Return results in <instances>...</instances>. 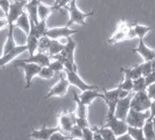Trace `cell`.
<instances>
[{"mask_svg":"<svg viewBox=\"0 0 155 140\" xmlns=\"http://www.w3.org/2000/svg\"><path fill=\"white\" fill-rule=\"evenodd\" d=\"M67 43L64 45L63 50L55 56H51V60H60L63 65H64V69L72 70L77 66L74 60V54L76 49V42L73 40L72 36L67 37Z\"/></svg>","mask_w":155,"mask_h":140,"instance_id":"cell-1","label":"cell"},{"mask_svg":"<svg viewBox=\"0 0 155 140\" xmlns=\"http://www.w3.org/2000/svg\"><path fill=\"white\" fill-rule=\"evenodd\" d=\"M66 8H68L69 11V21H68L66 26L69 27L70 26L74 25V23H78V25H85V20L86 18L93 16L95 14V11H91L88 13L82 12L81 11L77 5V0H71V2L69 3Z\"/></svg>","mask_w":155,"mask_h":140,"instance_id":"cell-2","label":"cell"},{"mask_svg":"<svg viewBox=\"0 0 155 140\" xmlns=\"http://www.w3.org/2000/svg\"><path fill=\"white\" fill-rule=\"evenodd\" d=\"M14 67H21L24 71V77H25V90L29 89L31 86L32 80L35 76H38L41 70L40 65L36 63H28V62H22L21 60H15L13 62Z\"/></svg>","mask_w":155,"mask_h":140,"instance_id":"cell-3","label":"cell"},{"mask_svg":"<svg viewBox=\"0 0 155 140\" xmlns=\"http://www.w3.org/2000/svg\"><path fill=\"white\" fill-rule=\"evenodd\" d=\"M151 99L148 97V95L145 90L137 91V93L132 94V97H131V109L140 111V112H144V111H148L151 105Z\"/></svg>","mask_w":155,"mask_h":140,"instance_id":"cell-4","label":"cell"},{"mask_svg":"<svg viewBox=\"0 0 155 140\" xmlns=\"http://www.w3.org/2000/svg\"><path fill=\"white\" fill-rule=\"evenodd\" d=\"M148 118H149V110L144 111V112H140V111H137L130 108L127 114V117L125 119V122L127 123L129 127L143 128L144 123L148 120Z\"/></svg>","mask_w":155,"mask_h":140,"instance_id":"cell-5","label":"cell"},{"mask_svg":"<svg viewBox=\"0 0 155 140\" xmlns=\"http://www.w3.org/2000/svg\"><path fill=\"white\" fill-rule=\"evenodd\" d=\"M120 91L121 90L116 87L114 90H103V99L108 106V115L107 116H114L116 104L120 98Z\"/></svg>","mask_w":155,"mask_h":140,"instance_id":"cell-6","label":"cell"},{"mask_svg":"<svg viewBox=\"0 0 155 140\" xmlns=\"http://www.w3.org/2000/svg\"><path fill=\"white\" fill-rule=\"evenodd\" d=\"M64 71H65V74H66V79L68 82H69V84L74 86V87H77V88L80 89L81 91L97 88L96 86L89 85V84L85 83V82L81 78L79 73H78V71H77V66L75 67V68H73L72 70L64 69Z\"/></svg>","mask_w":155,"mask_h":140,"instance_id":"cell-7","label":"cell"},{"mask_svg":"<svg viewBox=\"0 0 155 140\" xmlns=\"http://www.w3.org/2000/svg\"><path fill=\"white\" fill-rule=\"evenodd\" d=\"M104 127L109 128L113 130V132L116 137L120 136L124 133L127 132L128 130V125L124 120L117 119L115 116H107V122L104 125Z\"/></svg>","mask_w":155,"mask_h":140,"instance_id":"cell-8","label":"cell"},{"mask_svg":"<svg viewBox=\"0 0 155 140\" xmlns=\"http://www.w3.org/2000/svg\"><path fill=\"white\" fill-rule=\"evenodd\" d=\"M69 82L63 76L62 72H60V79L57 83L48 90V93L45 95L44 98H50V97H61L64 96L69 88Z\"/></svg>","mask_w":155,"mask_h":140,"instance_id":"cell-9","label":"cell"},{"mask_svg":"<svg viewBox=\"0 0 155 140\" xmlns=\"http://www.w3.org/2000/svg\"><path fill=\"white\" fill-rule=\"evenodd\" d=\"M132 94L133 93H131L127 96H125V97L118 99L117 104H116V107H115V111H114V116L117 119L125 121L126 117H127V114L131 108L130 103H131Z\"/></svg>","mask_w":155,"mask_h":140,"instance_id":"cell-10","label":"cell"},{"mask_svg":"<svg viewBox=\"0 0 155 140\" xmlns=\"http://www.w3.org/2000/svg\"><path fill=\"white\" fill-rule=\"evenodd\" d=\"M78 32V29H71L68 26H63V27H52V28H48L45 32V35L48 37L50 39H59V38L63 37H69L76 34Z\"/></svg>","mask_w":155,"mask_h":140,"instance_id":"cell-11","label":"cell"},{"mask_svg":"<svg viewBox=\"0 0 155 140\" xmlns=\"http://www.w3.org/2000/svg\"><path fill=\"white\" fill-rule=\"evenodd\" d=\"M76 125V115L72 112H63L58 116V127L60 130L68 132Z\"/></svg>","mask_w":155,"mask_h":140,"instance_id":"cell-12","label":"cell"},{"mask_svg":"<svg viewBox=\"0 0 155 140\" xmlns=\"http://www.w3.org/2000/svg\"><path fill=\"white\" fill-rule=\"evenodd\" d=\"M131 52L139 54L144 60V61H151L155 56V50L149 48L147 44H145L144 39H139L138 46Z\"/></svg>","mask_w":155,"mask_h":140,"instance_id":"cell-13","label":"cell"},{"mask_svg":"<svg viewBox=\"0 0 155 140\" xmlns=\"http://www.w3.org/2000/svg\"><path fill=\"white\" fill-rule=\"evenodd\" d=\"M60 130L59 127H52V128H48L44 127L40 129H33L32 131L29 133V136L35 140H48L51 135Z\"/></svg>","mask_w":155,"mask_h":140,"instance_id":"cell-14","label":"cell"},{"mask_svg":"<svg viewBox=\"0 0 155 140\" xmlns=\"http://www.w3.org/2000/svg\"><path fill=\"white\" fill-rule=\"evenodd\" d=\"M22 62H28V63H36L40 66H48L51 61V56L47 53L37 52L32 56H29L25 60H19Z\"/></svg>","mask_w":155,"mask_h":140,"instance_id":"cell-15","label":"cell"},{"mask_svg":"<svg viewBox=\"0 0 155 140\" xmlns=\"http://www.w3.org/2000/svg\"><path fill=\"white\" fill-rule=\"evenodd\" d=\"M26 47H27V51L29 53V56L34 55L38 50V44H39V39L40 37L37 35V33L35 31V28L33 26V23L30 21V31L26 35Z\"/></svg>","mask_w":155,"mask_h":140,"instance_id":"cell-16","label":"cell"},{"mask_svg":"<svg viewBox=\"0 0 155 140\" xmlns=\"http://www.w3.org/2000/svg\"><path fill=\"white\" fill-rule=\"evenodd\" d=\"M27 51V47L26 45H21V46H16L12 49L10 52L6 53V54L2 55V56L0 57V67H3L6 64L10 63L13 60H15L18 56H19L22 53Z\"/></svg>","mask_w":155,"mask_h":140,"instance_id":"cell-17","label":"cell"},{"mask_svg":"<svg viewBox=\"0 0 155 140\" xmlns=\"http://www.w3.org/2000/svg\"><path fill=\"white\" fill-rule=\"evenodd\" d=\"M129 27L130 26L126 25V23H122V25H119L117 30H116L111 37H110L107 43L109 45H114L116 43H119L121 41H123L125 39H128V31H129Z\"/></svg>","mask_w":155,"mask_h":140,"instance_id":"cell-18","label":"cell"},{"mask_svg":"<svg viewBox=\"0 0 155 140\" xmlns=\"http://www.w3.org/2000/svg\"><path fill=\"white\" fill-rule=\"evenodd\" d=\"M80 100L81 101L84 105H86L87 107L92 103V101L96 98H103V94H100L98 90L96 89H90V90H84L81 93V95H79Z\"/></svg>","mask_w":155,"mask_h":140,"instance_id":"cell-19","label":"cell"},{"mask_svg":"<svg viewBox=\"0 0 155 140\" xmlns=\"http://www.w3.org/2000/svg\"><path fill=\"white\" fill-rule=\"evenodd\" d=\"M40 2V0H30V1H27L24 5V10L26 11L27 15L29 17V20L33 22L34 23H38V4Z\"/></svg>","mask_w":155,"mask_h":140,"instance_id":"cell-20","label":"cell"},{"mask_svg":"<svg viewBox=\"0 0 155 140\" xmlns=\"http://www.w3.org/2000/svg\"><path fill=\"white\" fill-rule=\"evenodd\" d=\"M14 26L21 28V29L27 35L29 31H30V20L25 11H23L19 17L17 19V21L15 22Z\"/></svg>","mask_w":155,"mask_h":140,"instance_id":"cell-21","label":"cell"},{"mask_svg":"<svg viewBox=\"0 0 155 140\" xmlns=\"http://www.w3.org/2000/svg\"><path fill=\"white\" fill-rule=\"evenodd\" d=\"M54 10L53 6H48L46 4L42 3L41 1L38 4V20L41 22H47L48 16Z\"/></svg>","mask_w":155,"mask_h":140,"instance_id":"cell-22","label":"cell"},{"mask_svg":"<svg viewBox=\"0 0 155 140\" xmlns=\"http://www.w3.org/2000/svg\"><path fill=\"white\" fill-rule=\"evenodd\" d=\"M121 71L123 72L124 77H128L132 80L138 79L143 76L142 65L140 64H137L133 67H130V68H121Z\"/></svg>","mask_w":155,"mask_h":140,"instance_id":"cell-23","label":"cell"},{"mask_svg":"<svg viewBox=\"0 0 155 140\" xmlns=\"http://www.w3.org/2000/svg\"><path fill=\"white\" fill-rule=\"evenodd\" d=\"M74 100L77 104L76 109V117L77 118H87V106L80 100L79 95L76 93H74Z\"/></svg>","mask_w":155,"mask_h":140,"instance_id":"cell-24","label":"cell"},{"mask_svg":"<svg viewBox=\"0 0 155 140\" xmlns=\"http://www.w3.org/2000/svg\"><path fill=\"white\" fill-rule=\"evenodd\" d=\"M63 48H64V45L61 44V43L56 40V39H51L50 41V45H48V51H47V54L51 56H55L57 54H59V53L63 50Z\"/></svg>","mask_w":155,"mask_h":140,"instance_id":"cell-25","label":"cell"},{"mask_svg":"<svg viewBox=\"0 0 155 140\" xmlns=\"http://www.w3.org/2000/svg\"><path fill=\"white\" fill-rule=\"evenodd\" d=\"M133 30L136 34V37H138L139 39H144V37L147 36V33L151 30V27L147 26H143L140 23H135L132 26Z\"/></svg>","mask_w":155,"mask_h":140,"instance_id":"cell-26","label":"cell"},{"mask_svg":"<svg viewBox=\"0 0 155 140\" xmlns=\"http://www.w3.org/2000/svg\"><path fill=\"white\" fill-rule=\"evenodd\" d=\"M143 130L145 140H155V131H154L151 120H147V122L144 123L143 127Z\"/></svg>","mask_w":155,"mask_h":140,"instance_id":"cell-27","label":"cell"},{"mask_svg":"<svg viewBox=\"0 0 155 140\" xmlns=\"http://www.w3.org/2000/svg\"><path fill=\"white\" fill-rule=\"evenodd\" d=\"M127 133L134 140H145L143 128H133V127H129L128 125Z\"/></svg>","mask_w":155,"mask_h":140,"instance_id":"cell-28","label":"cell"},{"mask_svg":"<svg viewBox=\"0 0 155 140\" xmlns=\"http://www.w3.org/2000/svg\"><path fill=\"white\" fill-rule=\"evenodd\" d=\"M97 130L100 132V134L102 135L104 140H115L116 136L114 135V133L113 132V130L110 129L109 128H106V127H101V128H97Z\"/></svg>","mask_w":155,"mask_h":140,"instance_id":"cell-29","label":"cell"},{"mask_svg":"<svg viewBox=\"0 0 155 140\" xmlns=\"http://www.w3.org/2000/svg\"><path fill=\"white\" fill-rule=\"evenodd\" d=\"M147 89V86H145V82H144V77L142 76L138 79L133 80V89H132V93H137V91H142L145 90Z\"/></svg>","mask_w":155,"mask_h":140,"instance_id":"cell-30","label":"cell"},{"mask_svg":"<svg viewBox=\"0 0 155 140\" xmlns=\"http://www.w3.org/2000/svg\"><path fill=\"white\" fill-rule=\"evenodd\" d=\"M38 76L42 79L50 80L54 76V71H52V69L50 66H43V67H41V70L39 72Z\"/></svg>","mask_w":155,"mask_h":140,"instance_id":"cell-31","label":"cell"},{"mask_svg":"<svg viewBox=\"0 0 155 140\" xmlns=\"http://www.w3.org/2000/svg\"><path fill=\"white\" fill-rule=\"evenodd\" d=\"M68 134H69L71 140H82V128L77 125L72 128Z\"/></svg>","mask_w":155,"mask_h":140,"instance_id":"cell-32","label":"cell"},{"mask_svg":"<svg viewBox=\"0 0 155 140\" xmlns=\"http://www.w3.org/2000/svg\"><path fill=\"white\" fill-rule=\"evenodd\" d=\"M117 88H119L120 90H123L126 91H132L133 89V80L128 78V77H124L123 81L117 86Z\"/></svg>","mask_w":155,"mask_h":140,"instance_id":"cell-33","label":"cell"},{"mask_svg":"<svg viewBox=\"0 0 155 140\" xmlns=\"http://www.w3.org/2000/svg\"><path fill=\"white\" fill-rule=\"evenodd\" d=\"M140 65H142V73L143 77L147 76L150 72H152L154 70L152 61H144L143 63H140Z\"/></svg>","mask_w":155,"mask_h":140,"instance_id":"cell-34","label":"cell"},{"mask_svg":"<svg viewBox=\"0 0 155 140\" xmlns=\"http://www.w3.org/2000/svg\"><path fill=\"white\" fill-rule=\"evenodd\" d=\"M48 66H50L51 68L52 69V71H54V73H55V72L60 73V72L64 71V65H63L62 62L60 60H53L52 62L51 61V63Z\"/></svg>","mask_w":155,"mask_h":140,"instance_id":"cell-35","label":"cell"},{"mask_svg":"<svg viewBox=\"0 0 155 140\" xmlns=\"http://www.w3.org/2000/svg\"><path fill=\"white\" fill-rule=\"evenodd\" d=\"M48 140H71L69 134H64L62 132V130H58V131L54 132Z\"/></svg>","mask_w":155,"mask_h":140,"instance_id":"cell-36","label":"cell"},{"mask_svg":"<svg viewBox=\"0 0 155 140\" xmlns=\"http://www.w3.org/2000/svg\"><path fill=\"white\" fill-rule=\"evenodd\" d=\"M76 125H79L81 128H89V123L87 121V118H77L76 117Z\"/></svg>","mask_w":155,"mask_h":140,"instance_id":"cell-37","label":"cell"},{"mask_svg":"<svg viewBox=\"0 0 155 140\" xmlns=\"http://www.w3.org/2000/svg\"><path fill=\"white\" fill-rule=\"evenodd\" d=\"M144 82H145V86L147 87L155 83V71L154 70L152 72H150V73L147 74V76H144Z\"/></svg>","mask_w":155,"mask_h":140,"instance_id":"cell-38","label":"cell"},{"mask_svg":"<svg viewBox=\"0 0 155 140\" xmlns=\"http://www.w3.org/2000/svg\"><path fill=\"white\" fill-rule=\"evenodd\" d=\"M145 91H147V94L150 99L155 100V83L147 86V89H145Z\"/></svg>","mask_w":155,"mask_h":140,"instance_id":"cell-39","label":"cell"},{"mask_svg":"<svg viewBox=\"0 0 155 140\" xmlns=\"http://www.w3.org/2000/svg\"><path fill=\"white\" fill-rule=\"evenodd\" d=\"M10 0H0V8L2 9V11L5 13V16L7 15L9 6H10Z\"/></svg>","mask_w":155,"mask_h":140,"instance_id":"cell-40","label":"cell"},{"mask_svg":"<svg viewBox=\"0 0 155 140\" xmlns=\"http://www.w3.org/2000/svg\"><path fill=\"white\" fill-rule=\"evenodd\" d=\"M92 130H93V134H92V140H104L103 137H102V135L100 134V132L97 130L96 127L94 128H91Z\"/></svg>","mask_w":155,"mask_h":140,"instance_id":"cell-41","label":"cell"},{"mask_svg":"<svg viewBox=\"0 0 155 140\" xmlns=\"http://www.w3.org/2000/svg\"><path fill=\"white\" fill-rule=\"evenodd\" d=\"M70 2H71V0H59V3H58V5L56 6L55 10H59V9H62V8H66L68 5H69Z\"/></svg>","mask_w":155,"mask_h":140,"instance_id":"cell-42","label":"cell"},{"mask_svg":"<svg viewBox=\"0 0 155 140\" xmlns=\"http://www.w3.org/2000/svg\"><path fill=\"white\" fill-rule=\"evenodd\" d=\"M155 116V100L151 101V105H150L149 108V118L148 120H151Z\"/></svg>","mask_w":155,"mask_h":140,"instance_id":"cell-43","label":"cell"},{"mask_svg":"<svg viewBox=\"0 0 155 140\" xmlns=\"http://www.w3.org/2000/svg\"><path fill=\"white\" fill-rule=\"evenodd\" d=\"M115 140H134V139L131 137L127 132H126L122 135H120V136H117L115 138Z\"/></svg>","mask_w":155,"mask_h":140,"instance_id":"cell-44","label":"cell"},{"mask_svg":"<svg viewBox=\"0 0 155 140\" xmlns=\"http://www.w3.org/2000/svg\"><path fill=\"white\" fill-rule=\"evenodd\" d=\"M7 26H8L7 19L6 18H0V30L5 28Z\"/></svg>","mask_w":155,"mask_h":140,"instance_id":"cell-45","label":"cell"},{"mask_svg":"<svg viewBox=\"0 0 155 140\" xmlns=\"http://www.w3.org/2000/svg\"><path fill=\"white\" fill-rule=\"evenodd\" d=\"M58 3H59V0H54V4H53V8H54V10H55L56 6L58 5Z\"/></svg>","mask_w":155,"mask_h":140,"instance_id":"cell-46","label":"cell"},{"mask_svg":"<svg viewBox=\"0 0 155 140\" xmlns=\"http://www.w3.org/2000/svg\"><path fill=\"white\" fill-rule=\"evenodd\" d=\"M151 122H152V125H153V128H154V131H155V116L151 119Z\"/></svg>","mask_w":155,"mask_h":140,"instance_id":"cell-47","label":"cell"},{"mask_svg":"<svg viewBox=\"0 0 155 140\" xmlns=\"http://www.w3.org/2000/svg\"><path fill=\"white\" fill-rule=\"evenodd\" d=\"M151 61L153 62V63H155V56H154V57H153V60H152Z\"/></svg>","mask_w":155,"mask_h":140,"instance_id":"cell-48","label":"cell"},{"mask_svg":"<svg viewBox=\"0 0 155 140\" xmlns=\"http://www.w3.org/2000/svg\"><path fill=\"white\" fill-rule=\"evenodd\" d=\"M153 67H154V71H155V63H153Z\"/></svg>","mask_w":155,"mask_h":140,"instance_id":"cell-49","label":"cell"},{"mask_svg":"<svg viewBox=\"0 0 155 140\" xmlns=\"http://www.w3.org/2000/svg\"><path fill=\"white\" fill-rule=\"evenodd\" d=\"M27 1H30V0H27Z\"/></svg>","mask_w":155,"mask_h":140,"instance_id":"cell-50","label":"cell"}]
</instances>
